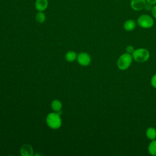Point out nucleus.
<instances>
[{"instance_id": "obj_9", "label": "nucleus", "mask_w": 156, "mask_h": 156, "mask_svg": "<svg viewBox=\"0 0 156 156\" xmlns=\"http://www.w3.org/2000/svg\"><path fill=\"white\" fill-rule=\"evenodd\" d=\"M136 27V23L133 20H128L124 24V28L127 31H132Z\"/></svg>"}, {"instance_id": "obj_3", "label": "nucleus", "mask_w": 156, "mask_h": 156, "mask_svg": "<svg viewBox=\"0 0 156 156\" xmlns=\"http://www.w3.org/2000/svg\"><path fill=\"white\" fill-rule=\"evenodd\" d=\"M48 125L52 129H58L61 126V119L58 113H52L48 115L46 118Z\"/></svg>"}, {"instance_id": "obj_13", "label": "nucleus", "mask_w": 156, "mask_h": 156, "mask_svg": "<svg viewBox=\"0 0 156 156\" xmlns=\"http://www.w3.org/2000/svg\"><path fill=\"white\" fill-rule=\"evenodd\" d=\"M52 109L55 112H58L62 108V104L61 102L58 100H54L52 102Z\"/></svg>"}, {"instance_id": "obj_17", "label": "nucleus", "mask_w": 156, "mask_h": 156, "mask_svg": "<svg viewBox=\"0 0 156 156\" xmlns=\"http://www.w3.org/2000/svg\"><path fill=\"white\" fill-rule=\"evenodd\" d=\"M152 5H151V4H149V3H148V2H146L144 9H145V10H146V11L151 10H152Z\"/></svg>"}, {"instance_id": "obj_14", "label": "nucleus", "mask_w": 156, "mask_h": 156, "mask_svg": "<svg viewBox=\"0 0 156 156\" xmlns=\"http://www.w3.org/2000/svg\"><path fill=\"white\" fill-rule=\"evenodd\" d=\"M76 58V54L73 51H69L66 55V59L68 62H73Z\"/></svg>"}, {"instance_id": "obj_15", "label": "nucleus", "mask_w": 156, "mask_h": 156, "mask_svg": "<svg viewBox=\"0 0 156 156\" xmlns=\"http://www.w3.org/2000/svg\"><path fill=\"white\" fill-rule=\"evenodd\" d=\"M126 52H127V53H129V54H132V53L134 52V48H133V46H127L126 47Z\"/></svg>"}, {"instance_id": "obj_6", "label": "nucleus", "mask_w": 156, "mask_h": 156, "mask_svg": "<svg viewBox=\"0 0 156 156\" xmlns=\"http://www.w3.org/2000/svg\"><path fill=\"white\" fill-rule=\"evenodd\" d=\"M77 61L82 66H87L90 63L91 58L90 55L85 52L80 53L77 56Z\"/></svg>"}, {"instance_id": "obj_5", "label": "nucleus", "mask_w": 156, "mask_h": 156, "mask_svg": "<svg viewBox=\"0 0 156 156\" xmlns=\"http://www.w3.org/2000/svg\"><path fill=\"white\" fill-rule=\"evenodd\" d=\"M146 2V0H131L130 7L134 10L140 11L144 8Z\"/></svg>"}, {"instance_id": "obj_7", "label": "nucleus", "mask_w": 156, "mask_h": 156, "mask_svg": "<svg viewBox=\"0 0 156 156\" xmlns=\"http://www.w3.org/2000/svg\"><path fill=\"white\" fill-rule=\"evenodd\" d=\"M48 0H36L35 2V9L40 12H43L45 9H46V8L48 7Z\"/></svg>"}, {"instance_id": "obj_10", "label": "nucleus", "mask_w": 156, "mask_h": 156, "mask_svg": "<svg viewBox=\"0 0 156 156\" xmlns=\"http://www.w3.org/2000/svg\"><path fill=\"white\" fill-rule=\"evenodd\" d=\"M146 136L150 140H154L156 138V130L154 128L149 127L146 130Z\"/></svg>"}, {"instance_id": "obj_2", "label": "nucleus", "mask_w": 156, "mask_h": 156, "mask_svg": "<svg viewBox=\"0 0 156 156\" xmlns=\"http://www.w3.org/2000/svg\"><path fill=\"white\" fill-rule=\"evenodd\" d=\"M149 51L144 48H139L132 53V58L137 62L142 63L147 61L149 58Z\"/></svg>"}, {"instance_id": "obj_1", "label": "nucleus", "mask_w": 156, "mask_h": 156, "mask_svg": "<svg viewBox=\"0 0 156 156\" xmlns=\"http://www.w3.org/2000/svg\"><path fill=\"white\" fill-rule=\"evenodd\" d=\"M132 56L127 52L121 55L117 62V66L121 70L127 69L131 65L132 62Z\"/></svg>"}, {"instance_id": "obj_11", "label": "nucleus", "mask_w": 156, "mask_h": 156, "mask_svg": "<svg viewBox=\"0 0 156 156\" xmlns=\"http://www.w3.org/2000/svg\"><path fill=\"white\" fill-rule=\"evenodd\" d=\"M148 151L150 154L152 155H156V140H152V141L150 143L149 147H148Z\"/></svg>"}, {"instance_id": "obj_19", "label": "nucleus", "mask_w": 156, "mask_h": 156, "mask_svg": "<svg viewBox=\"0 0 156 156\" xmlns=\"http://www.w3.org/2000/svg\"><path fill=\"white\" fill-rule=\"evenodd\" d=\"M147 2L151 4V5L156 4V0H146Z\"/></svg>"}, {"instance_id": "obj_16", "label": "nucleus", "mask_w": 156, "mask_h": 156, "mask_svg": "<svg viewBox=\"0 0 156 156\" xmlns=\"http://www.w3.org/2000/svg\"><path fill=\"white\" fill-rule=\"evenodd\" d=\"M151 84L152 87L156 88V74H155L151 79Z\"/></svg>"}, {"instance_id": "obj_4", "label": "nucleus", "mask_w": 156, "mask_h": 156, "mask_svg": "<svg viewBox=\"0 0 156 156\" xmlns=\"http://www.w3.org/2000/svg\"><path fill=\"white\" fill-rule=\"evenodd\" d=\"M137 23L140 27L147 29L152 27L154 25V20L151 16L144 14L138 17Z\"/></svg>"}, {"instance_id": "obj_8", "label": "nucleus", "mask_w": 156, "mask_h": 156, "mask_svg": "<svg viewBox=\"0 0 156 156\" xmlns=\"http://www.w3.org/2000/svg\"><path fill=\"white\" fill-rule=\"evenodd\" d=\"M21 154L23 156H30L33 155V149L29 144H24L21 148Z\"/></svg>"}, {"instance_id": "obj_18", "label": "nucleus", "mask_w": 156, "mask_h": 156, "mask_svg": "<svg viewBox=\"0 0 156 156\" xmlns=\"http://www.w3.org/2000/svg\"><path fill=\"white\" fill-rule=\"evenodd\" d=\"M151 13H152V16H153L155 18H156V5H154V7H152V10H151Z\"/></svg>"}, {"instance_id": "obj_12", "label": "nucleus", "mask_w": 156, "mask_h": 156, "mask_svg": "<svg viewBox=\"0 0 156 156\" xmlns=\"http://www.w3.org/2000/svg\"><path fill=\"white\" fill-rule=\"evenodd\" d=\"M35 19L36 21L39 23H42L44 21L45 19H46V16L44 15V13H43V12H38L36 16H35Z\"/></svg>"}]
</instances>
